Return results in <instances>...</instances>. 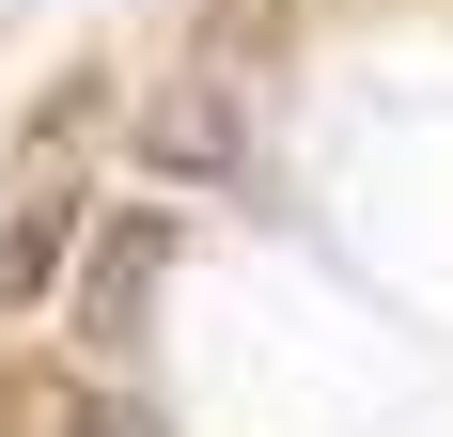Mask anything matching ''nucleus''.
Returning <instances> with one entry per match:
<instances>
[{
	"instance_id": "obj_1",
	"label": "nucleus",
	"mask_w": 453,
	"mask_h": 437,
	"mask_svg": "<svg viewBox=\"0 0 453 437\" xmlns=\"http://www.w3.org/2000/svg\"><path fill=\"white\" fill-rule=\"evenodd\" d=\"M157 281H173V218L126 203V218L79 250V344H94V359H126V344H141V312H157Z\"/></svg>"
},
{
	"instance_id": "obj_2",
	"label": "nucleus",
	"mask_w": 453,
	"mask_h": 437,
	"mask_svg": "<svg viewBox=\"0 0 453 437\" xmlns=\"http://www.w3.org/2000/svg\"><path fill=\"white\" fill-rule=\"evenodd\" d=\"M141 157L173 188H219L234 157H250V110H234V79H173L157 110H141Z\"/></svg>"
},
{
	"instance_id": "obj_3",
	"label": "nucleus",
	"mask_w": 453,
	"mask_h": 437,
	"mask_svg": "<svg viewBox=\"0 0 453 437\" xmlns=\"http://www.w3.org/2000/svg\"><path fill=\"white\" fill-rule=\"evenodd\" d=\"M63 250H79V203H63V188H32V203L0 218V297L32 312V297H47V281H63Z\"/></svg>"
},
{
	"instance_id": "obj_4",
	"label": "nucleus",
	"mask_w": 453,
	"mask_h": 437,
	"mask_svg": "<svg viewBox=\"0 0 453 437\" xmlns=\"http://www.w3.org/2000/svg\"><path fill=\"white\" fill-rule=\"evenodd\" d=\"M281 47H297V0H203V79H234V94H250Z\"/></svg>"
}]
</instances>
